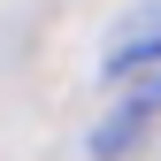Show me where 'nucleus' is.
<instances>
[{
    "instance_id": "nucleus-1",
    "label": "nucleus",
    "mask_w": 161,
    "mask_h": 161,
    "mask_svg": "<svg viewBox=\"0 0 161 161\" xmlns=\"http://www.w3.org/2000/svg\"><path fill=\"white\" fill-rule=\"evenodd\" d=\"M161 54V0L153 8H138L123 31H115V46H108V69H138V62H153Z\"/></svg>"
},
{
    "instance_id": "nucleus-2",
    "label": "nucleus",
    "mask_w": 161,
    "mask_h": 161,
    "mask_svg": "<svg viewBox=\"0 0 161 161\" xmlns=\"http://www.w3.org/2000/svg\"><path fill=\"white\" fill-rule=\"evenodd\" d=\"M153 100H161V85H153Z\"/></svg>"
}]
</instances>
